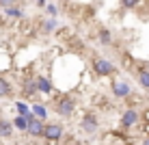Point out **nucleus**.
<instances>
[{
	"label": "nucleus",
	"instance_id": "nucleus-8",
	"mask_svg": "<svg viewBox=\"0 0 149 145\" xmlns=\"http://www.w3.org/2000/svg\"><path fill=\"white\" fill-rule=\"evenodd\" d=\"M35 87H37L39 93H50V91H52V85H50V80L43 78V76H37V78H35Z\"/></svg>",
	"mask_w": 149,
	"mask_h": 145
},
{
	"label": "nucleus",
	"instance_id": "nucleus-6",
	"mask_svg": "<svg viewBox=\"0 0 149 145\" xmlns=\"http://www.w3.org/2000/svg\"><path fill=\"white\" fill-rule=\"evenodd\" d=\"M136 121H138V113L134 111V108H130V111H125L121 115V126L123 128H132Z\"/></svg>",
	"mask_w": 149,
	"mask_h": 145
},
{
	"label": "nucleus",
	"instance_id": "nucleus-11",
	"mask_svg": "<svg viewBox=\"0 0 149 145\" xmlns=\"http://www.w3.org/2000/svg\"><path fill=\"white\" fill-rule=\"evenodd\" d=\"M11 123H13L15 130H19V132H26V128H28V121H26V117H24V115H17Z\"/></svg>",
	"mask_w": 149,
	"mask_h": 145
},
{
	"label": "nucleus",
	"instance_id": "nucleus-10",
	"mask_svg": "<svg viewBox=\"0 0 149 145\" xmlns=\"http://www.w3.org/2000/svg\"><path fill=\"white\" fill-rule=\"evenodd\" d=\"M13 134V123L11 121H7V119H0V137H11Z\"/></svg>",
	"mask_w": 149,
	"mask_h": 145
},
{
	"label": "nucleus",
	"instance_id": "nucleus-16",
	"mask_svg": "<svg viewBox=\"0 0 149 145\" xmlns=\"http://www.w3.org/2000/svg\"><path fill=\"white\" fill-rule=\"evenodd\" d=\"M58 26V22H56V18H50V20H45V24H43V33H52V30Z\"/></svg>",
	"mask_w": 149,
	"mask_h": 145
},
{
	"label": "nucleus",
	"instance_id": "nucleus-17",
	"mask_svg": "<svg viewBox=\"0 0 149 145\" xmlns=\"http://www.w3.org/2000/svg\"><path fill=\"white\" fill-rule=\"evenodd\" d=\"M15 111H17V115H26V113H28V104L22 102V100H17V102H15Z\"/></svg>",
	"mask_w": 149,
	"mask_h": 145
},
{
	"label": "nucleus",
	"instance_id": "nucleus-15",
	"mask_svg": "<svg viewBox=\"0 0 149 145\" xmlns=\"http://www.w3.org/2000/svg\"><path fill=\"white\" fill-rule=\"evenodd\" d=\"M100 41H102V43H106V46L112 43V33H110L108 28H102L100 30Z\"/></svg>",
	"mask_w": 149,
	"mask_h": 145
},
{
	"label": "nucleus",
	"instance_id": "nucleus-12",
	"mask_svg": "<svg viewBox=\"0 0 149 145\" xmlns=\"http://www.w3.org/2000/svg\"><path fill=\"white\" fill-rule=\"evenodd\" d=\"M30 113H33V115L37 117V119H41V121L48 117V111H45V106H43V104H39V102H37V104H33V111H30Z\"/></svg>",
	"mask_w": 149,
	"mask_h": 145
},
{
	"label": "nucleus",
	"instance_id": "nucleus-13",
	"mask_svg": "<svg viewBox=\"0 0 149 145\" xmlns=\"http://www.w3.org/2000/svg\"><path fill=\"white\" fill-rule=\"evenodd\" d=\"M11 93H13V89H11V85H9V80L0 76V97H9Z\"/></svg>",
	"mask_w": 149,
	"mask_h": 145
},
{
	"label": "nucleus",
	"instance_id": "nucleus-21",
	"mask_svg": "<svg viewBox=\"0 0 149 145\" xmlns=\"http://www.w3.org/2000/svg\"><path fill=\"white\" fill-rule=\"evenodd\" d=\"M15 2H17V0H0V7H2V9L4 7H13Z\"/></svg>",
	"mask_w": 149,
	"mask_h": 145
},
{
	"label": "nucleus",
	"instance_id": "nucleus-18",
	"mask_svg": "<svg viewBox=\"0 0 149 145\" xmlns=\"http://www.w3.org/2000/svg\"><path fill=\"white\" fill-rule=\"evenodd\" d=\"M24 93H26V95H33V93H37V87H35V80H33V82H26V87H24Z\"/></svg>",
	"mask_w": 149,
	"mask_h": 145
},
{
	"label": "nucleus",
	"instance_id": "nucleus-5",
	"mask_svg": "<svg viewBox=\"0 0 149 145\" xmlns=\"http://www.w3.org/2000/svg\"><path fill=\"white\" fill-rule=\"evenodd\" d=\"M112 93H115L117 97H127V95L132 93L130 82H125V80H115V82H112Z\"/></svg>",
	"mask_w": 149,
	"mask_h": 145
},
{
	"label": "nucleus",
	"instance_id": "nucleus-22",
	"mask_svg": "<svg viewBox=\"0 0 149 145\" xmlns=\"http://www.w3.org/2000/svg\"><path fill=\"white\" fill-rule=\"evenodd\" d=\"M37 2V7H45V0H35Z\"/></svg>",
	"mask_w": 149,
	"mask_h": 145
},
{
	"label": "nucleus",
	"instance_id": "nucleus-9",
	"mask_svg": "<svg viewBox=\"0 0 149 145\" xmlns=\"http://www.w3.org/2000/svg\"><path fill=\"white\" fill-rule=\"evenodd\" d=\"M136 80H138V85H141L143 89H147V91H149V69H138Z\"/></svg>",
	"mask_w": 149,
	"mask_h": 145
},
{
	"label": "nucleus",
	"instance_id": "nucleus-3",
	"mask_svg": "<svg viewBox=\"0 0 149 145\" xmlns=\"http://www.w3.org/2000/svg\"><path fill=\"white\" fill-rule=\"evenodd\" d=\"M76 111V102L71 100V97H63V100H58V104H56V113H58L61 117H71Z\"/></svg>",
	"mask_w": 149,
	"mask_h": 145
},
{
	"label": "nucleus",
	"instance_id": "nucleus-7",
	"mask_svg": "<svg viewBox=\"0 0 149 145\" xmlns=\"http://www.w3.org/2000/svg\"><path fill=\"white\" fill-rule=\"evenodd\" d=\"M41 130H43V121L41 119H30L28 121V128H26V132L30 134V137H41Z\"/></svg>",
	"mask_w": 149,
	"mask_h": 145
},
{
	"label": "nucleus",
	"instance_id": "nucleus-14",
	"mask_svg": "<svg viewBox=\"0 0 149 145\" xmlns=\"http://www.w3.org/2000/svg\"><path fill=\"white\" fill-rule=\"evenodd\" d=\"M4 13L9 15V18H24V11L17 7H4Z\"/></svg>",
	"mask_w": 149,
	"mask_h": 145
},
{
	"label": "nucleus",
	"instance_id": "nucleus-1",
	"mask_svg": "<svg viewBox=\"0 0 149 145\" xmlns=\"http://www.w3.org/2000/svg\"><path fill=\"white\" fill-rule=\"evenodd\" d=\"M41 137H43L45 141H58V139L63 137V128H61V123H43Z\"/></svg>",
	"mask_w": 149,
	"mask_h": 145
},
{
	"label": "nucleus",
	"instance_id": "nucleus-4",
	"mask_svg": "<svg viewBox=\"0 0 149 145\" xmlns=\"http://www.w3.org/2000/svg\"><path fill=\"white\" fill-rule=\"evenodd\" d=\"M93 71L97 76H110L112 71H115V67H112V63L106 61V59H95L93 61Z\"/></svg>",
	"mask_w": 149,
	"mask_h": 145
},
{
	"label": "nucleus",
	"instance_id": "nucleus-20",
	"mask_svg": "<svg viewBox=\"0 0 149 145\" xmlns=\"http://www.w3.org/2000/svg\"><path fill=\"white\" fill-rule=\"evenodd\" d=\"M45 11L52 15V18H56V15H58V9H56V4H48V7H45Z\"/></svg>",
	"mask_w": 149,
	"mask_h": 145
},
{
	"label": "nucleus",
	"instance_id": "nucleus-19",
	"mask_svg": "<svg viewBox=\"0 0 149 145\" xmlns=\"http://www.w3.org/2000/svg\"><path fill=\"white\" fill-rule=\"evenodd\" d=\"M138 2H141V0H121V4H123L125 9H134Z\"/></svg>",
	"mask_w": 149,
	"mask_h": 145
},
{
	"label": "nucleus",
	"instance_id": "nucleus-23",
	"mask_svg": "<svg viewBox=\"0 0 149 145\" xmlns=\"http://www.w3.org/2000/svg\"><path fill=\"white\" fill-rule=\"evenodd\" d=\"M143 145H149V137H147V139H145V143H143Z\"/></svg>",
	"mask_w": 149,
	"mask_h": 145
},
{
	"label": "nucleus",
	"instance_id": "nucleus-2",
	"mask_svg": "<svg viewBox=\"0 0 149 145\" xmlns=\"http://www.w3.org/2000/svg\"><path fill=\"white\" fill-rule=\"evenodd\" d=\"M97 128H100L97 117L93 115V113H86V115L82 117V121H80V130L86 132V134H93V132H97Z\"/></svg>",
	"mask_w": 149,
	"mask_h": 145
}]
</instances>
